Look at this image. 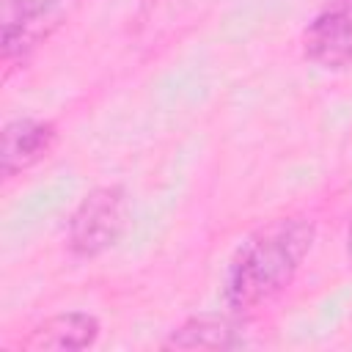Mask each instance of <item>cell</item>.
I'll return each instance as SVG.
<instances>
[{"instance_id": "6da1fadb", "label": "cell", "mask_w": 352, "mask_h": 352, "mask_svg": "<svg viewBox=\"0 0 352 352\" xmlns=\"http://www.w3.org/2000/svg\"><path fill=\"white\" fill-rule=\"evenodd\" d=\"M316 228L308 217H278L256 228L231 256L223 300L231 311L245 314L275 300L300 272Z\"/></svg>"}, {"instance_id": "7a4b0ae2", "label": "cell", "mask_w": 352, "mask_h": 352, "mask_svg": "<svg viewBox=\"0 0 352 352\" xmlns=\"http://www.w3.org/2000/svg\"><path fill=\"white\" fill-rule=\"evenodd\" d=\"M129 217V198L121 184H104L91 190L69 217L66 242L77 258H94L110 250Z\"/></svg>"}, {"instance_id": "3957f363", "label": "cell", "mask_w": 352, "mask_h": 352, "mask_svg": "<svg viewBox=\"0 0 352 352\" xmlns=\"http://www.w3.org/2000/svg\"><path fill=\"white\" fill-rule=\"evenodd\" d=\"M77 0H3L0 8V41L3 58L28 55L41 38L66 22Z\"/></svg>"}, {"instance_id": "277c9868", "label": "cell", "mask_w": 352, "mask_h": 352, "mask_svg": "<svg viewBox=\"0 0 352 352\" xmlns=\"http://www.w3.org/2000/svg\"><path fill=\"white\" fill-rule=\"evenodd\" d=\"M302 55L322 69L352 63V0H327L302 30Z\"/></svg>"}, {"instance_id": "5b68a950", "label": "cell", "mask_w": 352, "mask_h": 352, "mask_svg": "<svg viewBox=\"0 0 352 352\" xmlns=\"http://www.w3.org/2000/svg\"><path fill=\"white\" fill-rule=\"evenodd\" d=\"M58 140V129L50 121L38 118H14L3 126V148H0V170L6 179L28 170L38 160H44Z\"/></svg>"}, {"instance_id": "8992f818", "label": "cell", "mask_w": 352, "mask_h": 352, "mask_svg": "<svg viewBox=\"0 0 352 352\" xmlns=\"http://www.w3.org/2000/svg\"><path fill=\"white\" fill-rule=\"evenodd\" d=\"M99 338V322L96 316L85 314V311H66V314H55L50 319H44L41 324H36L25 341L22 349L30 352H72V349H85Z\"/></svg>"}, {"instance_id": "52a82bcc", "label": "cell", "mask_w": 352, "mask_h": 352, "mask_svg": "<svg viewBox=\"0 0 352 352\" xmlns=\"http://www.w3.org/2000/svg\"><path fill=\"white\" fill-rule=\"evenodd\" d=\"M239 338L234 336V327L223 319L212 316H195L187 319L182 327H176L162 346L168 349H228L236 346Z\"/></svg>"}, {"instance_id": "ba28073f", "label": "cell", "mask_w": 352, "mask_h": 352, "mask_svg": "<svg viewBox=\"0 0 352 352\" xmlns=\"http://www.w3.org/2000/svg\"><path fill=\"white\" fill-rule=\"evenodd\" d=\"M346 253L352 258V223H349V234H346Z\"/></svg>"}]
</instances>
